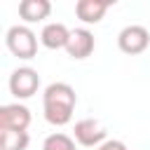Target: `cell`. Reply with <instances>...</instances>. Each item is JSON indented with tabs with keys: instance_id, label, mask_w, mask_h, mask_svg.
<instances>
[{
	"instance_id": "1",
	"label": "cell",
	"mask_w": 150,
	"mask_h": 150,
	"mask_svg": "<svg viewBox=\"0 0 150 150\" xmlns=\"http://www.w3.org/2000/svg\"><path fill=\"white\" fill-rule=\"evenodd\" d=\"M75 103H77V96L68 82H52L42 94L45 120L54 127H66L73 120Z\"/></svg>"
},
{
	"instance_id": "2",
	"label": "cell",
	"mask_w": 150,
	"mask_h": 150,
	"mask_svg": "<svg viewBox=\"0 0 150 150\" xmlns=\"http://www.w3.org/2000/svg\"><path fill=\"white\" fill-rule=\"evenodd\" d=\"M5 45L16 59H23V61H28L38 54V35L28 26H21V23L12 26L5 33Z\"/></svg>"
},
{
	"instance_id": "3",
	"label": "cell",
	"mask_w": 150,
	"mask_h": 150,
	"mask_svg": "<svg viewBox=\"0 0 150 150\" xmlns=\"http://www.w3.org/2000/svg\"><path fill=\"white\" fill-rule=\"evenodd\" d=\"M150 45V33L145 26H138V23H131V26H124L117 35V47L120 52L129 54V56H136V54H143Z\"/></svg>"
},
{
	"instance_id": "4",
	"label": "cell",
	"mask_w": 150,
	"mask_h": 150,
	"mask_svg": "<svg viewBox=\"0 0 150 150\" xmlns=\"http://www.w3.org/2000/svg\"><path fill=\"white\" fill-rule=\"evenodd\" d=\"M40 89V75L38 70L28 68V66H21L16 68L12 75H9V91L14 98H30L33 94H38Z\"/></svg>"
},
{
	"instance_id": "5",
	"label": "cell",
	"mask_w": 150,
	"mask_h": 150,
	"mask_svg": "<svg viewBox=\"0 0 150 150\" xmlns=\"http://www.w3.org/2000/svg\"><path fill=\"white\" fill-rule=\"evenodd\" d=\"M105 136H108V131H105V127H103L98 120L87 117V120L75 122L73 138H75L80 145H84V148H98L101 143H105V141H108Z\"/></svg>"
},
{
	"instance_id": "6",
	"label": "cell",
	"mask_w": 150,
	"mask_h": 150,
	"mask_svg": "<svg viewBox=\"0 0 150 150\" xmlns=\"http://www.w3.org/2000/svg\"><path fill=\"white\" fill-rule=\"evenodd\" d=\"M30 127V110L21 103H7L0 108V129L26 131Z\"/></svg>"
},
{
	"instance_id": "7",
	"label": "cell",
	"mask_w": 150,
	"mask_h": 150,
	"mask_svg": "<svg viewBox=\"0 0 150 150\" xmlns=\"http://www.w3.org/2000/svg\"><path fill=\"white\" fill-rule=\"evenodd\" d=\"M96 42H94V33L87 30V28H75L70 30V38H68V45H66V52L70 59H87L91 52H94Z\"/></svg>"
},
{
	"instance_id": "8",
	"label": "cell",
	"mask_w": 150,
	"mask_h": 150,
	"mask_svg": "<svg viewBox=\"0 0 150 150\" xmlns=\"http://www.w3.org/2000/svg\"><path fill=\"white\" fill-rule=\"evenodd\" d=\"M68 38H70V30H68L63 23H59V21L47 23V26L42 28V33H40V42H42V47H47V49H66Z\"/></svg>"
},
{
	"instance_id": "9",
	"label": "cell",
	"mask_w": 150,
	"mask_h": 150,
	"mask_svg": "<svg viewBox=\"0 0 150 150\" xmlns=\"http://www.w3.org/2000/svg\"><path fill=\"white\" fill-rule=\"evenodd\" d=\"M49 14H52V2L49 0H21L19 2V16L26 23L45 21Z\"/></svg>"
},
{
	"instance_id": "10",
	"label": "cell",
	"mask_w": 150,
	"mask_h": 150,
	"mask_svg": "<svg viewBox=\"0 0 150 150\" xmlns=\"http://www.w3.org/2000/svg\"><path fill=\"white\" fill-rule=\"evenodd\" d=\"M108 7H110V2H103V0H77L75 14L84 23H98L103 19V14L108 12Z\"/></svg>"
},
{
	"instance_id": "11",
	"label": "cell",
	"mask_w": 150,
	"mask_h": 150,
	"mask_svg": "<svg viewBox=\"0 0 150 150\" xmlns=\"http://www.w3.org/2000/svg\"><path fill=\"white\" fill-rule=\"evenodd\" d=\"M2 150H26L30 143L28 131H14V129H0Z\"/></svg>"
},
{
	"instance_id": "12",
	"label": "cell",
	"mask_w": 150,
	"mask_h": 150,
	"mask_svg": "<svg viewBox=\"0 0 150 150\" xmlns=\"http://www.w3.org/2000/svg\"><path fill=\"white\" fill-rule=\"evenodd\" d=\"M42 150H75V138H70L68 134H61V131L49 134L45 138Z\"/></svg>"
},
{
	"instance_id": "13",
	"label": "cell",
	"mask_w": 150,
	"mask_h": 150,
	"mask_svg": "<svg viewBox=\"0 0 150 150\" xmlns=\"http://www.w3.org/2000/svg\"><path fill=\"white\" fill-rule=\"evenodd\" d=\"M96 150H127V145L122 141H115V138H108L105 143H101Z\"/></svg>"
}]
</instances>
